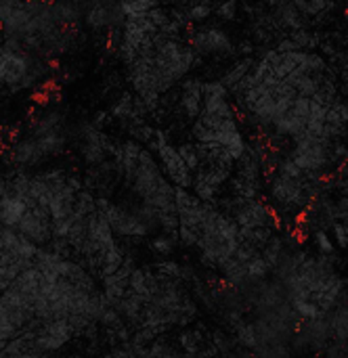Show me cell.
Returning a JSON list of instances; mask_svg holds the SVG:
<instances>
[{
    "instance_id": "1",
    "label": "cell",
    "mask_w": 348,
    "mask_h": 358,
    "mask_svg": "<svg viewBox=\"0 0 348 358\" xmlns=\"http://www.w3.org/2000/svg\"><path fill=\"white\" fill-rule=\"evenodd\" d=\"M116 162L126 178V185L143 201V206L158 212V220L164 233L176 235V206L174 185L166 178L153 155L141 145L128 141L116 149Z\"/></svg>"
},
{
    "instance_id": "2",
    "label": "cell",
    "mask_w": 348,
    "mask_h": 358,
    "mask_svg": "<svg viewBox=\"0 0 348 358\" xmlns=\"http://www.w3.org/2000/svg\"><path fill=\"white\" fill-rule=\"evenodd\" d=\"M69 141L67 120L59 109H42L27 124L25 134L13 141L6 157L21 170L36 168L50 157H57Z\"/></svg>"
},
{
    "instance_id": "3",
    "label": "cell",
    "mask_w": 348,
    "mask_h": 358,
    "mask_svg": "<svg viewBox=\"0 0 348 358\" xmlns=\"http://www.w3.org/2000/svg\"><path fill=\"white\" fill-rule=\"evenodd\" d=\"M155 149H158V157H160V168L164 170L166 178L174 187L189 189L191 187V180H193V172L185 164L179 147L170 145L162 134H155Z\"/></svg>"
},
{
    "instance_id": "4",
    "label": "cell",
    "mask_w": 348,
    "mask_h": 358,
    "mask_svg": "<svg viewBox=\"0 0 348 358\" xmlns=\"http://www.w3.org/2000/svg\"><path fill=\"white\" fill-rule=\"evenodd\" d=\"M191 48L204 55H225L231 50V36L221 27H202L193 34Z\"/></svg>"
},
{
    "instance_id": "5",
    "label": "cell",
    "mask_w": 348,
    "mask_h": 358,
    "mask_svg": "<svg viewBox=\"0 0 348 358\" xmlns=\"http://www.w3.org/2000/svg\"><path fill=\"white\" fill-rule=\"evenodd\" d=\"M181 105L189 117H197L202 109V82H195V80L185 82L183 92H181Z\"/></svg>"
},
{
    "instance_id": "6",
    "label": "cell",
    "mask_w": 348,
    "mask_h": 358,
    "mask_svg": "<svg viewBox=\"0 0 348 358\" xmlns=\"http://www.w3.org/2000/svg\"><path fill=\"white\" fill-rule=\"evenodd\" d=\"M332 241H336L338 248H347V224L342 218L332 222Z\"/></svg>"
},
{
    "instance_id": "7",
    "label": "cell",
    "mask_w": 348,
    "mask_h": 358,
    "mask_svg": "<svg viewBox=\"0 0 348 358\" xmlns=\"http://www.w3.org/2000/svg\"><path fill=\"white\" fill-rule=\"evenodd\" d=\"M216 13H218L221 17H225V19H227V17H233V15H235V2H233V0H231V2H223V4L216 8Z\"/></svg>"
}]
</instances>
